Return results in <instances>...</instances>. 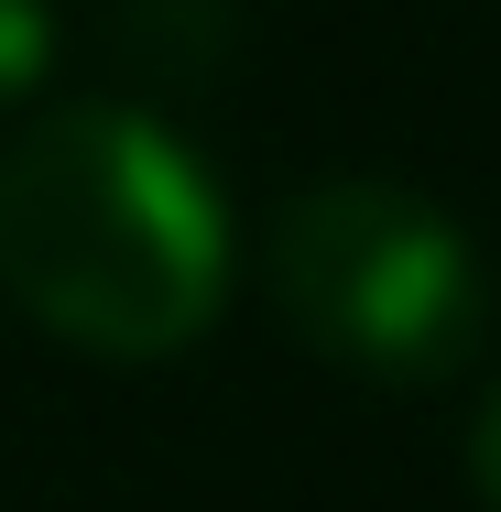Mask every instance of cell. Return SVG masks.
Returning a JSON list of instances; mask_svg holds the SVG:
<instances>
[{
  "label": "cell",
  "mask_w": 501,
  "mask_h": 512,
  "mask_svg": "<svg viewBox=\"0 0 501 512\" xmlns=\"http://www.w3.org/2000/svg\"><path fill=\"white\" fill-rule=\"evenodd\" d=\"M44 66H55V0H0V109L33 99Z\"/></svg>",
  "instance_id": "cell-3"
},
{
  "label": "cell",
  "mask_w": 501,
  "mask_h": 512,
  "mask_svg": "<svg viewBox=\"0 0 501 512\" xmlns=\"http://www.w3.org/2000/svg\"><path fill=\"white\" fill-rule=\"evenodd\" d=\"M469 491L501 512V382H491V404H480V425H469Z\"/></svg>",
  "instance_id": "cell-4"
},
{
  "label": "cell",
  "mask_w": 501,
  "mask_h": 512,
  "mask_svg": "<svg viewBox=\"0 0 501 512\" xmlns=\"http://www.w3.org/2000/svg\"><path fill=\"white\" fill-rule=\"evenodd\" d=\"M0 284L88 360H175L229 306V207L142 109H55L0 153Z\"/></svg>",
  "instance_id": "cell-1"
},
{
  "label": "cell",
  "mask_w": 501,
  "mask_h": 512,
  "mask_svg": "<svg viewBox=\"0 0 501 512\" xmlns=\"http://www.w3.org/2000/svg\"><path fill=\"white\" fill-rule=\"evenodd\" d=\"M273 306L305 349L371 382H447L480 338V262L447 207L382 175L305 186L273 218Z\"/></svg>",
  "instance_id": "cell-2"
}]
</instances>
